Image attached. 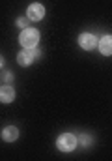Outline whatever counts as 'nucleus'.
<instances>
[{
    "instance_id": "nucleus-1",
    "label": "nucleus",
    "mask_w": 112,
    "mask_h": 161,
    "mask_svg": "<svg viewBox=\"0 0 112 161\" xmlns=\"http://www.w3.org/2000/svg\"><path fill=\"white\" fill-rule=\"evenodd\" d=\"M19 43L24 49H34L37 43H39V32H37L36 28H30V26L23 28V32L19 36Z\"/></svg>"
},
{
    "instance_id": "nucleus-2",
    "label": "nucleus",
    "mask_w": 112,
    "mask_h": 161,
    "mask_svg": "<svg viewBox=\"0 0 112 161\" xmlns=\"http://www.w3.org/2000/svg\"><path fill=\"white\" fill-rule=\"evenodd\" d=\"M77 137H75L73 133H62L58 139H56V146H58V150L60 152H73L75 148H77Z\"/></svg>"
},
{
    "instance_id": "nucleus-3",
    "label": "nucleus",
    "mask_w": 112,
    "mask_h": 161,
    "mask_svg": "<svg viewBox=\"0 0 112 161\" xmlns=\"http://www.w3.org/2000/svg\"><path fill=\"white\" fill-rule=\"evenodd\" d=\"M41 56V53H39V49H23V51H19V54H17V62H19V66H30L36 58Z\"/></svg>"
},
{
    "instance_id": "nucleus-4",
    "label": "nucleus",
    "mask_w": 112,
    "mask_h": 161,
    "mask_svg": "<svg viewBox=\"0 0 112 161\" xmlns=\"http://www.w3.org/2000/svg\"><path fill=\"white\" fill-rule=\"evenodd\" d=\"M43 15H45V8H43L39 2L30 4V6H28V9H26V17H28L30 21H41V19H43Z\"/></svg>"
},
{
    "instance_id": "nucleus-5",
    "label": "nucleus",
    "mask_w": 112,
    "mask_h": 161,
    "mask_svg": "<svg viewBox=\"0 0 112 161\" xmlns=\"http://www.w3.org/2000/svg\"><path fill=\"white\" fill-rule=\"evenodd\" d=\"M78 45H80L84 51H92V49L97 47V38H95L93 34H90V32H84V34L78 36Z\"/></svg>"
},
{
    "instance_id": "nucleus-6",
    "label": "nucleus",
    "mask_w": 112,
    "mask_h": 161,
    "mask_svg": "<svg viewBox=\"0 0 112 161\" xmlns=\"http://www.w3.org/2000/svg\"><path fill=\"white\" fill-rule=\"evenodd\" d=\"M13 99H15V90L11 84L0 86V103H11Z\"/></svg>"
},
{
    "instance_id": "nucleus-7",
    "label": "nucleus",
    "mask_w": 112,
    "mask_h": 161,
    "mask_svg": "<svg viewBox=\"0 0 112 161\" xmlns=\"http://www.w3.org/2000/svg\"><path fill=\"white\" fill-rule=\"evenodd\" d=\"M97 47H99L101 54L110 56L112 54V38H110V34H107V36H103L101 40H97Z\"/></svg>"
},
{
    "instance_id": "nucleus-8",
    "label": "nucleus",
    "mask_w": 112,
    "mask_h": 161,
    "mask_svg": "<svg viewBox=\"0 0 112 161\" xmlns=\"http://www.w3.org/2000/svg\"><path fill=\"white\" fill-rule=\"evenodd\" d=\"M2 139H4L6 142H13V141H17V139H19V127H15V125H8V127H4V129H2Z\"/></svg>"
},
{
    "instance_id": "nucleus-9",
    "label": "nucleus",
    "mask_w": 112,
    "mask_h": 161,
    "mask_svg": "<svg viewBox=\"0 0 112 161\" xmlns=\"http://www.w3.org/2000/svg\"><path fill=\"white\" fill-rule=\"evenodd\" d=\"M28 21H30L28 17H19V19H17V26H21V28H26V26H28Z\"/></svg>"
},
{
    "instance_id": "nucleus-10",
    "label": "nucleus",
    "mask_w": 112,
    "mask_h": 161,
    "mask_svg": "<svg viewBox=\"0 0 112 161\" xmlns=\"http://www.w3.org/2000/svg\"><path fill=\"white\" fill-rule=\"evenodd\" d=\"M6 80H8V82H11V80H13V73H11V71H8V73H6Z\"/></svg>"
},
{
    "instance_id": "nucleus-11",
    "label": "nucleus",
    "mask_w": 112,
    "mask_h": 161,
    "mask_svg": "<svg viewBox=\"0 0 112 161\" xmlns=\"http://www.w3.org/2000/svg\"><path fill=\"white\" fill-rule=\"evenodd\" d=\"M2 66H4V58L0 56V68H2Z\"/></svg>"
}]
</instances>
